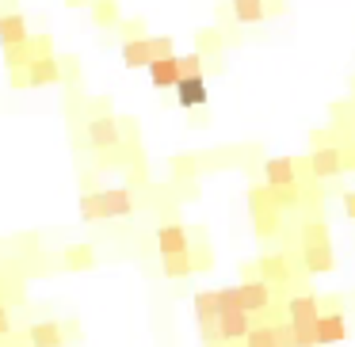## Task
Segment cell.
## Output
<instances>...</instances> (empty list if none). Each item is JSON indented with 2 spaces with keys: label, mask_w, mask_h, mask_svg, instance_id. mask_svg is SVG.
<instances>
[{
  "label": "cell",
  "mask_w": 355,
  "mask_h": 347,
  "mask_svg": "<svg viewBox=\"0 0 355 347\" xmlns=\"http://www.w3.org/2000/svg\"><path fill=\"white\" fill-rule=\"evenodd\" d=\"M248 347H279V332L275 328H252L245 336Z\"/></svg>",
  "instance_id": "obj_22"
},
{
  "label": "cell",
  "mask_w": 355,
  "mask_h": 347,
  "mask_svg": "<svg viewBox=\"0 0 355 347\" xmlns=\"http://www.w3.org/2000/svg\"><path fill=\"white\" fill-rule=\"evenodd\" d=\"M115 4H96V19H100V24H115Z\"/></svg>",
  "instance_id": "obj_25"
},
{
  "label": "cell",
  "mask_w": 355,
  "mask_h": 347,
  "mask_svg": "<svg viewBox=\"0 0 355 347\" xmlns=\"http://www.w3.org/2000/svg\"><path fill=\"white\" fill-rule=\"evenodd\" d=\"M0 42H4V50L12 46H27L31 42V35H27V19L24 16H0Z\"/></svg>",
  "instance_id": "obj_7"
},
{
  "label": "cell",
  "mask_w": 355,
  "mask_h": 347,
  "mask_svg": "<svg viewBox=\"0 0 355 347\" xmlns=\"http://www.w3.org/2000/svg\"><path fill=\"white\" fill-rule=\"evenodd\" d=\"M271 202H275V210H294L298 206V184L294 187H275V191H271Z\"/></svg>",
  "instance_id": "obj_21"
},
{
  "label": "cell",
  "mask_w": 355,
  "mask_h": 347,
  "mask_svg": "<svg viewBox=\"0 0 355 347\" xmlns=\"http://www.w3.org/2000/svg\"><path fill=\"white\" fill-rule=\"evenodd\" d=\"M191 271H199L195 267V260L191 256H164V278H187Z\"/></svg>",
  "instance_id": "obj_19"
},
{
  "label": "cell",
  "mask_w": 355,
  "mask_h": 347,
  "mask_svg": "<svg viewBox=\"0 0 355 347\" xmlns=\"http://www.w3.org/2000/svg\"><path fill=\"white\" fill-rule=\"evenodd\" d=\"M123 62L130 65V69H141V65H153L157 62V46H153V39H126L123 42Z\"/></svg>",
  "instance_id": "obj_6"
},
{
  "label": "cell",
  "mask_w": 355,
  "mask_h": 347,
  "mask_svg": "<svg viewBox=\"0 0 355 347\" xmlns=\"http://www.w3.org/2000/svg\"><path fill=\"white\" fill-rule=\"evenodd\" d=\"M195 313H199V321H202V328H207V336H214V328H218V301H214V290L195 294Z\"/></svg>",
  "instance_id": "obj_15"
},
{
  "label": "cell",
  "mask_w": 355,
  "mask_h": 347,
  "mask_svg": "<svg viewBox=\"0 0 355 347\" xmlns=\"http://www.w3.org/2000/svg\"><path fill=\"white\" fill-rule=\"evenodd\" d=\"M176 100H180V107H202V103H207V84H202V77H184L180 80Z\"/></svg>",
  "instance_id": "obj_12"
},
{
  "label": "cell",
  "mask_w": 355,
  "mask_h": 347,
  "mask_svg": "<svg viewBox=\"0 0 355 347\" xmlns=\"http://www.w3.org/2000/svg\"><path fill=\"white\" fill-rule=\"evenodd\" d=\"M302 263L306 271L321 275V271H332V244H329V233L324 225H306V244H302Z\"/></svg>",
  "instance_id": "obj_2"
},
{
  "label": "cell",
  "mask_w": 355,
  "mask_h": 347,
  "mask_svg": "<svg viewBox=\"0 0 355 347\" xmlns=\"http://www.w3.org/2000/svg\"><path fill=\"white\" fill-rule=\"evenodd\" d=\"M344 332H347V324H344V317H340V313H329V317H321V321H317V339H321V344L344 339Z\"/></svg>",
  "instance_id": "obj_18"
},
{
  "label": "cell",
  "mask_w": 355,
  "mask_h": 347,
  "mask_svg": "<svg viewBox=\"0 0 355 347\" xmlns=\"http://www.w3.org/2000/svg\"><path fill=\"white\" fill-rule=\"evenodd\" d=\"M271 283H263V278H245V283H237V301L245 313H263L271 301Z\"/></svg>",
  "instance_id": "obj_3"
},
{
  "label": "cell",
  "mask_w": 355,
  "mask_h": 347,
  "mask_svg": "<svg viewBox=\"0 0 355 347\" xmlns=\"http://www.w3.org/2000/svg\"><path fill=\"white\" fill-rule=\"evenodd\" d=\"M69 4H88V0H69Z\"/></svg>",
  "instance_id": "obj_28"
},
{
  "label": "cell",
  "mask_w": 355,
  "mask_h": 347,
  "mask_svg": "<svg viewBox=\"0 0 355 347\" xmlns=\"http://www.w3.org/2000/svg\"><path fill=\"white\" fill-rule=\"evenodd\" d=\"M248 321H252V313H245V309H225V313H218V332L222 336H248Z\"/></svg>",
  "instance_id": "obj_13"
},
{
  "label": "cell",
  "mask_w": 355,
  "mask_h": 347,
  "mask_svg": "<svg viewBox=\"0 0 355 347\" xmlns=\"http://www.w3.org/2000/svg\"><path fill=\"white\" fill-rule=\"evenodd\" d=\"M321 321V317H317V298H294L291 301V324L294 328H313V324Z\"/></svg>",
  "instance_id": "obj_14"
},
{
  "label": "cell",
  "mask_w": 355,
  "mask_h": 347,
  "mask_svg": "<svg viewBox=\"0 0 355 347\" xmlns=\"http://www.w3.org/2000/svg\"><path fill=\"white\" fill-rule=\"evenodd\" d=\"M233 16L241 24H260L263 19V0H233Z\"/></svg>",
  "instance_id": "obj_20"
},
{
  "label": "cell",
  "mask_w": 355,
  "mask_h": 347,
  "mask_svg": "<svg viewBox=\"0 0 355 347\" xmlns=\"http://www.w3.org/2000/svg\"><path fill=\"white\" fill-rule=\"evenodd\" d=\"M157 248H161V260L164 256H184L187 248H191V237H187V229L184 225H161L157 229Z\"/></svg>",
  "instance_id": "obj_4"
},
{
  "label": "cell",
  "mask_w": 355,
  "mask_h": 347,
  "mask_svg": "<svg viewBox=\"0 0 355 347\" xmlns=\"http://www.w3.org/2000/svg\"><path fill=\"white\" fill-rule=\"evenodd\" d=\"M62 80V69H58V62L54 57H35L31 65H27V84L31 88H42V84H58Z\"/></svg>",
  "instance_id": "obj_10"
},
{
  "label": "cell",
  "mask_w": 355,
  "mask_h": 347,
  "mask_svg": "<svg viewBox=\"0 0 355 347\" xmlns=\"http://www.w3.org/2000/svg\"><path fill=\"white\" fill-rule=\"evenodd\" d=\"M31 339L39 347H54L62 336H58V324H39V328H31Z\"/></svg>",
  "instance_id": "obj_23"
},
{
  "label": "cell",
  "mask_w": 355,
  "mask_h": 347,
  "mask_svg": "<svg viewBox=\"0 0 355 347\" xmlns=\"http://www.w3.org/2000/svg\"><path fill=\"white\" fill-rule=\"evenodd\" d=\"M62 260H65V267H69V271H92V267H96L92 244H69Z\"/></svg>",
  "instance_id": "obj_16"
},
{
  "label": "cell",
  "mask_w": 355,
  "mask_h": 347,
  "mask_svg": "<svg viewBox=\"0 0 355 347\" xmlns=\"http://www.w3.org/2000/svg\"><path fill=\"white\" fill-rule=\"evenodd\" d=\"M344 210H347V217H355V195H347V199H344Z\"/></svg>",
  "instance_id": "obj_26"
},
{
  "label": "cell",
  "mask_w": 355,
  "mask_h": 347,
  "mask_svg": "<svg viewBox=\"0 0 355 347\" xmlns=\"http://www.w3.org/2000/svg\"><path fill=\"white\" fill-rule=\"evenodd\" d=\"M0 332H8V313L0 309Z\"/></svg>",
  "instance_id": "obj_27"
},
{
  "label": "cell",
  "mask_w": 355,
  "mask_h": 347,
  "mask_svg": "<svg viewBox=\"0 0 355 347\" xmlns=\"http://www.w3.org/2000/svg\"><path fill=\"white\" fill-rule=\"evenodd\" d=\"M149 80H153V88H176L180 80H184V73H180V57H161V62L149 65Z\"/></svg>",
  "instance_id": "obj_8"
},
{
  "label": "cell",
  "mask_w": 355,
  "mask_h": 347,
  "mask_svg": "<svg viewBox=\"0 0 355 347\" xmlns=\"http://www.w3.org/2000/svg\"><path fill=\"white\" fill-rule=\"evenodd\" d=\"M88 141H92L96 149H115L119 145V123L115 118H92L88 123Z\"/></svg>",
  "instance_id": "obj_11"
},
{
  "label": "cell",
  "mask_w": 355,
  "mask_h": 347,
  "mask_svg": "<svg viewBox=\"0 0 355 347\" xmlns=\"http://www.w3.org/2000/svg\"><path fill=\"white\" fill-rule=\"evenodd\" d=\"M309 168H313L317 179H329V176H336V172L344 168V153L332 149V145H324V149H317V153L309 157Z\"/></svg>",
  "instance_id": "obj_9"
},
{
  "label": "cell",
  "mask_w": 355,
  "mask_h": 347,
  "mask_svg": "<svg viewBox=\"0 0 355 347\" xmlns=\"http://www.w3.org/2000/svg\"><path fill=\"white\" fill-rule=\"evenodd\" d=\"M294 161L291 157H271L268 164H263V179H268V187L275 191V187H294L298 184V176H294Z\"/></svg>",
  "instance_id": "obj_5"
},
{
  "label": "cell",
  "mask_w": 355,
  "mask_h": 347,
  "mask_svg": "<svg viewBox=\"0 0 355 347\" xmlns=\"http://www.w3.org/2000/svg\"><path fill=\"white\" fill-rule=\"evenodd\" d=\"M180 73H184V77H202V57L199 54L180 57Z\"/></svg>",
  "instance_id": "obj_24"
},
{
  "label": "cell",
  "mask_w": 355,
  "mask_h": 347,
  "mask_svg": "<svg viewBox=\"0 0 355 347\" xmlns=\"http://www.w3.org/2000/svg\"><path fill=\"white\" fill-rule=\"evenodd\" d=\"M134 214V195L126 187H111V191H92L80 199V217L85 222H100V217H126Z\"/></svg>",
  "instance_id": "obj_1"
},
{
  "label": "cell",
  "mask_w": 355,
  "mask_h": 347,
  "mask_svg": "<svg viewBox=\"0 0 355 347\" xmlns=\"http://www.w3.org/2000/svg\"><path fill=\"white\" fill-rule=\"evenodd\" d=\"M256 267H260L263 283H286V278H291V271H286V256H263Z\"/></svg>",
  "instance_id": "obj_17"
}]
</instances>
